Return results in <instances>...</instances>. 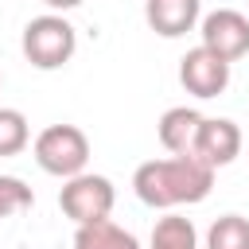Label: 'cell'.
<instances>
[{"mask_svg":"<svg viewBox=\"0 0 249 249\" xmlns=\"http://www.w3.org/2000/svg\"><path fill=\"white\" fill-rule=\"evenodd\" d=\"M144 19L156 35L179 39L202 23V4L198 0H144Z\"/></svg>","mask_w":249,"mask_h":249,"instance_id":"ba28073f","label":"cell"},{"mask_svg":"<svg viewBox=\"0 0 249 249\" xmlns=\"http://www.w3.org/2000/svg\"><path fill=\"white\" fill-rule=\"evenodd\" d=\"M245 4H249V0H245Z\"/></svg>","mask_w":249,"mask_h":249,"instance_id":"e0dca14e","label":"cell"},{"mask_svg":"<svg viewBox=\"0 0 249 249\" xmlns=\"http://www.w3.org/2000/svg\"><path fill=\"white\" fill-rule=\"evenodd\" d=\"M241 144H245V136H241V128L230 117H202L191 156L218 171V167H226V163H233L241 156Z\"/></svg>","mask_w":249,"mask_h":249,"instance_id":"52a82bcc","label":"cell"},{"mask_svg":"<svg viewBox=\"0 0 249 249\" xmlns=\"http://www.w3.org/2000/svg\"><path fill=\"white\" fill-rule=\"evenodd\" d=\"M35 202V191L19 175H0V218H12Z\"/></svg>","mask_w":249,"mask_h":249,"instance_id":"5bb4252c","label":"cell"},{"mask_svg":"<svg viewBox=\"0 0 249 249\" xmlns=\"http://www.w3.org/2000/svg\"><path fill=\"white\" fill-rule=\"evenodd\" d=\"M198 124H202V113H198V109L175 105V109H167V113L160 117L156 136H160L163 152H171V156H191L195 136H198Z\"/></svg>","mask_w":249,"mask_h":249,"instance_id":"9c48e42d","label":"cell"},{"mask_svg":"<svg viewBox=\"0 0 249 249\" xmlns=\"http://www.w3.org/2000/svg\"><path fill=\"white\" fill-rule=\"evenodd\" d=\"M113 202H117V191L105 175H93V171H82L74 179L62 183L58 191V206L62 214L74 222V226H89V222H105L113 214Z\"/></svg>","mask_w":249,"mask_h":249,"instance_id":"277c9868","label":"cell"},{"mask_svg":"<svg viewBox=\"0 0 249 249\" xmlns=\"http://www.w3.org/2000/svg\"><path fill=\"white\" fill-rule=\"evenodd\" d=\"M198 35H202V47L226 62H237L249 54V16L237 8H218V12L202 16Z\"/></svg>","mask_w":249,"mask_h":249,"instance_id":"5b68a950","label":"cell"},{"mask_svg":"<svg viewBox=\"0 0 249 249\" xmlns=\"http://www.w3.org/2000/svg\"><path fill=\"white\" fill-rule=\"evenodd\" d=\"M43 4H47L51 12H58V16H62V12H70V8H78V4H86V0H43Z\"/></svg>","mask_w":249,"mask_h":249,"instance_id":"9a60e30c","label":"cell"},{"mask_svg":"<svg viewBox=\"0 0 249 249\" xmlns=\"http://www.w3.org/2000/svg\"><path fill=\"white\" fill-rule=\"evenodd\" d=\"M0 82H4V74H0Z\"/></svg>","mask_w":249,"mask_h":249,"instance_id":"2e32d148","label":"cell"},{"mask_svg":"<svg viewBox=\"0 0 249 249\" xmlns=\"http://www.w3.org/2000/svg\"><path fill=\"white\" fill-rule=\"evenodd\" d=\"M31 156L47 175L58 179H74L86 171L89 163V136L78 124H47L35 140H31Z\"/></svg>","mask_w":249,"mask_h":249,"instance_id":"3957f363","label":"cell"},{"mask_svg":"<svg viewBox=\"0 0 249 249\" xmlns=\"http://www.w3.org/2000/svg\"><path fill=\"white\" fill-rule=\"evenodd\" d=\"M23 58L35 66V70H58L74 58L78 51V31L66 16L58 12H47V16H35L27 27H23Z\"/></svg>","mask_w":249,"mask_h":249,"instance_id":"7a4b0ae2","label":"cell"},{"mask_svg":"<svg viewBox=\"0 0 249 249\" xmlns=\"http://www.w3.org/2000/svg\"><path fill=\"white\" fill-rule=\"evenodd\" d=\"M179 82H183V89L187 93H195V97H218V93H226V86H230V62L226 58H218L214 51H206L202 43L198 47H191L183 58H179Z\"/></svg>","mask_w":249,"mask_h":249,"instance_id":"8992f818","label":"cell"},{"mask_svg":"<svg viewBox=\"0 0 249 249\" xmlns=\"http://www.w3.org/2000/svg\"><path fill=\"white\" fill-rule=\"evenodd\" d=\"M148 249H198V230H195V222L183 218V214H163V218L152 226Z\"/></svg>","mask_w":249,"mask_h":249,"instance_id":"8fae6325","label":"cell"},{"mask_svg":"<svg viewBox=\"0 0 249 249\" xmlns=\"http://www.w3.org/2000/svg\"><path fill=\"white\" fill-rule=\"evenodd\" d=\"M206 249H249V218L222 214L206 230Z\"/></svg>","mask_w":249,"mask_h":249,"instance_id":"7c38bea8","label":"cell"},{"mask_svg":"<svg viewBox=\"0 0 249 249\" xmlns=\"http://www.w3.org/2000/svg\"><path fill=\"white\" fill-rule=\"evenodd\" d=\"M74 249H140V241H136V233H128L124 226L105 218V222L78 226L74 230Z\"/></svg>","mask_w":249,"mask_h":249,"instance_id":"30bf717a","label":"cell"},{"mask_svg":"<svg viewBox=\"0 0 249 249\" xmlns=\"http://www.w3.org/2000/svg\"><path fill=\"white\" fill-rule=\"evenodd\" d=\"M214 187V167L198 163L195 156H167V160H148L132 175V191L144 206L152 210H175V206H195L210 195Z\"/></svg>","mask_w":249,"mask_h":249,"instance_id":"6da1fadb","label":"cell"},{"mask_svg":"<svg viewBox=\"0 0 249 249\" xmlns=\"http://www.w3.org/2000/svg\"><path fill=\"white\" fill-rule=\"evenodd\" d=\"M31 144V124L19 109L0 105V156H19Z\"/></svg>","mask_w":249,"mask_h":249,"instance_id":"4fadbf2b","label":"cell"}]
</instances>
